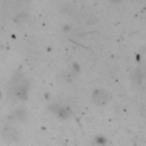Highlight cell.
Listing matches in <instances>:
<instances>
[{
  "label": "cell",
  "instance_id": "cell-1",
  "mask_svg": "<svg viewBox=\"0 0 146 146\" xmlns=\"http://www.w3.org/2000/svg\"><path fill=\"white\" fill-rule=\"evenodd\" d=\"M110 97H111V95L108 94V91H106L104 89H97L91 95V99L96 104H104L110 100Z\"/></svg>",
  "mask_w": 146,
  "mask_h": 146
},
{
  "label": "cell",
  "instance_id": "cell-2",
  "mask_svg": "<svg viewBox=\"0 0 146 146\" xmlns=\"http://www.w3.org/2000/svg\"><path fill=\"white\" fill-rule=\"evenodd\" d=\"M111 2H113V3H120V2H122V0H110Z\"/></svg>",
  "mask_w": 146,
  "mask_h": 146
}]
</instances>
